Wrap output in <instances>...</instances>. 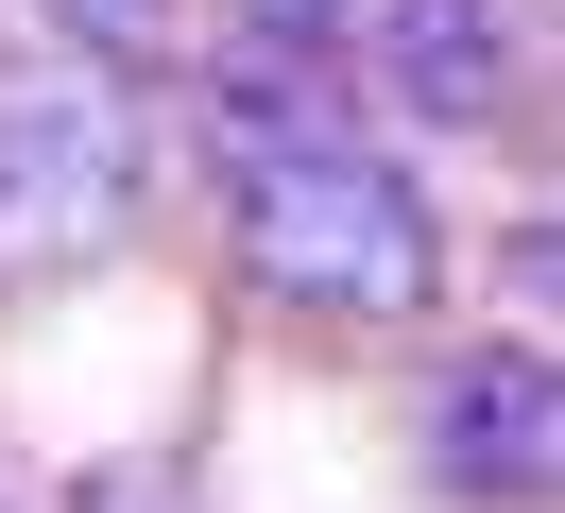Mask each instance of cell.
Wrapping results in <instances>:
<instances>
[{
  "label": "cell",
  "mask_w": 565,
  "mask_h": 513,
  "mask_svg": "<svg viewBox=\"0 0 565 513\" xmlns=\"http://www.w3.org/2000/svg\"><path fill=\"white\" fill-rule=\"evenodd\" d=\"M360 0H223V52H257V68H326V34H343Z\"/></svg>",
  "instance_id": "cell-6"
},
{
  "label": "cell",
  "mask_w": 565,
  "mask_h": 513,
  "mask_svg": "<svg viewBox=\"0 0 565 513\" xmlns=\"http://www.w3.org/2000/svg\"><path fill=\"white\" fill-rule=\"evenodd\" d=\"M241 274L291 325H412V308L446 291V223H428V189L377 137L309 120V137H275V154H241Z\"/></svg>",
  "instance_id": "cell-1"
},
{
  "label": "cell",
  "mask_w": 565,
  "mask_h": 513,
  "mask_svg": "<svg viewBox=\"0 0 565 513\" xmlns=\"http://www.w3.org/2000/svg\"><path fill=\"white\" fill-rule=\"evenodd\" d=\"M360 86L428 137H480L514 103V0H360Z\"/></svg>",
  "instance_id": "cell-4"
},
{
  "label": "cell",
  "mask_w": 565,
  "mask_h": 513,
  "mask_svg": "<svg viewBox=\"0 0 565 513\" xmlns=\"http://www.w3.org/2000/svg\"><path fill=\"white\" fill-rule=\"evenodd\" d=\"M18 18H35L70 68H104V86H138V68L189 52V0H18Z\"/></svg>",
  "instance_id": "cell-5"
},
{
  "label": "cell",
  "mask_w": 565,
  "mask_h": 513,
  "mask_svg": "<svg viewBox=\"0 0 565 513\" xmlns=\"http://www.w3.org/2000/svg\"><path fill=\"white\" fill-rule=\"evenodd\" d=\"M0 513H18V496H0Z\"/></svg>",
  "instance_id": "cell-8"
},
{
  "label": "cell",
  "mask_w": 565,
  "mask_h": 513,
  "mask_svg": "<svg viewBox=\"0 0 565 513\" xmlns=\"http://www.w3.org/2000/svg\"><path fill=\"white\" fill-rule=\"evenodd\" d=\"M86 513H189V479H86Z\"/></svg>",
  "instance_id": "cell-7"
},
{
  "label": "cell",
  "mask_w": 565,
  "mask_h": 513,
  "mask_svg": "<svg viewBox=\"0 0 565 513\" xmlns=\"http://www.w3.org/2000/svg\"><path fill=\"white\" fill-rule=\"evenodd\" d=\"M548 462H565V394H548V342H462L446 360V394H428V479L446 496H480V513H531L548 496Z\"/></svg>",
  "instance_id": "cell-3"
},
{
  "label": "cell",
  "mask_w": 565,
  "mask_h": 513,
  "mask_svg": "<svg viewBox=\"0 0 565 513\" xmlns=\"http://www.w3.org/2000/svg\"><path fill=\"white\" fill-rule=\"evenodd\" d=\"M138 171H154L138 86L70 68L35 18H0V291L86 274L120 223H138Z\"/></svg>",
  "instance_id": "cell-2"
}]
</instances>
